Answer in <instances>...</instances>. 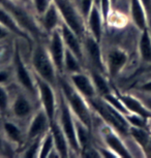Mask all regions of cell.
<instances>
[{
	"instance_id": "8992f818",
	"label": "cell",
	"mask_w": 151,
	"mask_h": 158,
	"mask_svg": "<svg viewBox=\"0 0 151 158\" xmlns=\"http://www.w3.org/2000/svg\"><path fill=\"white\" fill-rule=\"evenodd\" d=\"M35 112L33 97L17 85L14 92H10V113L17 121H26Z\"/></svg>"
},
{
	"instance_id": "2e32d148",
	"label": "cell",
	"mask_w": 151,
	"mask_h": 158,
	"mask_svg": "<svg viewBox=\"0 0 151 158\" xmlns=\"http://www.w3.org/2000/svg\"><path fill=\"white\" fill-rule=\"evenodd\" d=\"M0 24L6 28L13 35L23 38L29 44L32 43V37L21 27L20 24L15 19V17L11 15L10 11L2 4H0Z\"/></svg>"
},
{
	"instance_id": "7bdbcfd3",
	"label": "cell",
	"mask_w": 151,
	"mask_h": 158,
	"mask_svg": "<svg viewBox=\"0 0 151 158\" xmlns=\"http://www.w3.org/2000/svg\"><path fill=\"white\" fill-rule=\"evenodd\" d=\"M11 1L17 2V3H26V2H27L28 0H11Z\"/></svg>"
},
{
	"instance_id": "d6a6232c",
	"label": "cell",
	"mask_w": 151,
	"mask_h": 158,
	"mask_svg": "<svg viewBox=\"0 0 151 158\" xmlns=\"http://www.w3.org/2000/svg\"><path fill=\"white\" fill-rule=\"evenodd\" d=\"M82 157H87V158H99L100 153L97 148H94L92 146H86L84 149H82L81 152H80Z\"/></svg>"
},
{
	"instance_id": "4316f807",
	"label": "cell",
	"mask_w": 151,
	"mask_h": 158,
	"mask_svg": "<svg viewBox=\"0 0 151 158\" xmlns=\"http://www.w3.org/2000/svg\"><path fill=\"white\" fill-rule=\"evenodd\" d=\"M55 149L54 146V139H53V135L51 129L46 131L41 136L40 139V151H38V158H49V155L51 154V152Z\"/></svg>"
},
{
	"instance_id": "cb8c5ba5",
	"label": "cell",
	"mask_w": 151,
	"mask_h": 158,
	"mask_svg": "<svg viewBox=\"0 0 151 158\" xmlns=\"http://www.w3.org/2000/svg\"><path fill=\"white\" fill-rule=\"evenodd\" d=\"M89 74H90L91 79H92L94 86H95L97 95H99V97H103V95L110 93L111 92L110 86H109L108 80H107V77L105 73L92 68Z\"/></svg>"
},
{
	"instance_id": "484cf974",
	"label": "cell",
	"mask_w": 151,
	"mask_h": 158,
	"mask_svg": "<svg viewBox=\"0 0 151 158\" xmlns=\"http://www.w3.org/2000/svg\"><path fill=\"white\" fill-rule=\"evenodd\" d=\"M73 117H75V116H73ZM75 126H76L77 141H78V144L80 146V150H82L86 146L89 145L91 128L83 123V122L81 120H79L77 117H75Z\"/></svg>"
},
{
	"instance_id": "603a6c76",
	"label": "cell",
	"mask_w": 151,
	"mask_h": 158,
	"mask_svg": "<svg viewBox=\"0 0 151 158\" xmlns=\"http://www.w3.org/2000/svg\"><path fill=\"white\" fill-rule=\"evenodd\" d=\"M128 133H129V135L132 136V139L140 146V148L144 152H146L151 142V135L146 130V128L129 126Z\"/></svg>"
},
{
	"instance_id": "44dd1931",
	"label": "cell",
	"mask_w": 151,
	"mask_h": 158,
	"mask_svg": "<svg viewBox=\"0 0 151 158\" xmlns=\"http://www.w3.org/2000/svg\"><path fill=\"white\" fill-rule=\"evenodd\" d=\"M129 114H137L151 120V112L140 98L129 94H117Z\"/></svg>"
},
{
	"instance_id": "83f0119b",
	"label": "cell",
	"mask_w": 151,
	"mask_h": 158,
	"mask_svg": "<svg viewBox=\"0 0 151 158\" xmlns=\"http://www.w3.org/2000/svg\"><path fill=\"white\" fill-rule=\"evenodd\" d=\"M10 91L6 86L0 85V114L3 118L10 114Z\"/></svg>"
},
{
	"instance_id": "3957f363",
	"label": "cell",
	"mask_w": 151,
	"mask_h": 158,
	"mask_svg": "<svg viewBox=\"0 0 151 158\" xmlns=\"http://www.w3.org/2000/svg\"><path fill=\"white\" fill-rule=\"evenodd\" d=\"M13 74L17 85L21 89L30 94L32 97H37L36 84H35L34 73L30 71L25 65L19 44L15 43L13 53Z\"/></svg>"
},
{
	"instance_id": "1f68e13d",
	"label": "cell",
	"mask_w": 151,
	"mask_h": 158,
	"mask_svg": "<svg viewBox=\"0 0 151 158\" xmlns=\"http://www.w3.org/2000/svg\"><path fill=\"white\" fill-rule=\"evenodd\" d=\"M99 5L103 17V20H105V23H107L109 16L113 11V4H112L111 0H99Z\"/></svg>"
},
{
	"instance_id": "5b68a950",
	"label": "cell",
	"mask_w": 151,
	"mask_h": 158,
	"mask_svg": "<svg viewBox=\"0 0 151 158\" xmlns=\"http://www.w3.org/2000/svg\"><path fill=\"white\" fill-rule=\"evenodd\" d=\"M59 125L61 129L63 130L67 141H69L70 151L75 153L80 154V146L77 141L76 135V126H75V117L73 114L70 111L69 104H67L65 98L63 95L59 94V101H58V109H57V115H56Z\"/></svg>"
},
{
	"instance_id": "e575fe53",
	"label": "cell",
	"mask_w": 151,
	"mask_h": 158,
	"mask_svg": "<svg viewBox=\"0 0 151 158\" xmlns=\"http://www.w3.org/2000/svg\"><path fill=\"white\" fill-rule=\"evenodd\" d=\"M94 0H80V11H81L82 16L86 18L88 11H89L91 5H92Z\"/></svg>"
},
{
	"instance_id": "d4e9b609",
	"label": "cell",
	"mask_w": 151,
	"mask_h": 158,
	"mask_svg": "<svg viewBox=\"0 0 151 158\" xmlns=\"http://www.w3.org/2000/svg\"><path fill=\"white\" fill-rule=\"evenodd\" d=\"M81 71H83V62L66 49L63 62V73H66L69 76V74L81 73Z\"/></svg>"
},
{
	"instance_id": "4fadbf2b",
	"label": "cell",
	"mask_w": 151,
	"mask_h": 158,
	"mask_svg": "<svg viewBox=\"0 0 151 158\" xmlns=\"http://www.w3.org/2000/svg\"><path fill=\"white\" fill-rule=\"evenodd\" d=\"M102 135L105 146L107 148L110 149L113 153L116 154L117 157H121V158L132 157L131 151L128 150L126 144L122 141L119 133L114 128H112L111 126H109L107 124L106 128L103 130Z\"/></svg>"
},
{
	"instance_id": "f546056e",
	"label": "cell",
	"mask_w": 151,
	"mask_h": 158,
	"mask_svg": "<svg viewBox=\"0 0 151 158\" xmlns=\"http://www.w3.org/2000/svg\"><path fill=\"white\" fill-rule=\"evenodd\" d=\"M43 136V135H41ZM41 136L37 139H32L31 144L29 145V147L26 149V150L23 152V157L26 158H34L38 156V151H40V139Z\"/></svg>"
},
{
	"instance_id": "60d3db41",
	"label": "cell",
	"mask_w": 151,
	"mask_h": 158,
	"mask_svg": "<svg viewBox=\"0 0 151 158\" xmlns=\"http://www.w3.org/2000/svg\"><path fill=\"white\" fill-rule=\"evenodd\" d=\"M143 2V4L145 5V7L147 8V10L151 7V0H141Z\"/></svg>"
},
{
	"instance_id": "ee69618b",
	"label": "cell",
	"mask_w": 151,
	"mask_h": 158,
	"mask_svg": "<svg viewBox=\"0 0 151 158\" xmlns=\"http://www.w3.org/2000/svg\"><path fill=\"white\" fill-rule=\"evenodd\" d=\"M118 1H119V0H111V2H112V4H113V6L117 3Z\"/></svg>"
},
{
	"instance_id": "30bf717a",
	"label": "cell",
	"mask_w": 151,
	"mask_h": 158,
	"mask_svg": "<svg viewBox=\"0 0 151 158\" xmlns=\"http://www.w3.org/2000/svg\"><path fill=\"white\" fill-rule=\"evenodd\" d=\"M86 28H87V33H89L91 36L94 37V40L102 44L103 34V25H105V20L100 11L99 0H94L92 5H91L87 16L85 18Z\"/></svg>"
},
{
	"instance_id": "7402d4cb",
	"label": "cell",
	"mask_w": 151,
	"mask_h": 158,
	"mask_svg": "<svg viewBox=\"0 0 151 158\" xmlns=\"http://www.w3.org/2000/svg\"><path fill=\"white\" fill-rule=\"evenodd\" d=\"M138 51L142 61H144L145 63H151V34L149 29L140 32Z\"/></svg>"
},
{
	"instance_id": "d6986e66",
	"label": "cell",
	"mask_w": 151,
	"mask_h": 158,
	"mask_svg": "<svg viewBox=\"0 0 151 158\" xmlns=\"http://www.w3.org/2000/svg\"><path fill=\"white\" fill-rule=\"evenodd\" d=\"M40 19L41 29L48 34L58 29L62 23L60 13H59L58 7L56 6L54 1L51 3L48 10L45 11V14L40 17Z\"/></svg>"
},
{
	"instance_id": "4dcf8cb0",
	"label": "cell",
	"mask_w": 151,
	"mask_h": 158,
	"mask_svg": "<svg viewBox=\"0 0 151 158\" xmlns=\"http://www.w3.org/2000/svg\"><path fill=\"white\" fill-rule=\"evenodd\" d=\"M53 0H32V5H33L34 13L38 17L43 16L45 11L48 10L49 6L51 5Z\"/></svg>"
},
{
	"instance_id": "e0dca14e",
	"label": "cell",
	"mask_w": 151,
	"mask_h": 158,
	"mask_svg": "<svg viewBox=\"0 0 151 158\" xmlns=\"http://www.w3.org/2000/svg\"><path fill=\"white\" fill-rule=\"evenodd\" d=\"M147 8L141 0H129V16L135 27L139 31L146 30L148 28Z\"/></svg>"
},
{
	"instance_id": "f1b7e54d",
	"label": "cell",
	"mask_w": 151,
	"mask_h": 158,
	"mask_svg": "<svg viewBox=\"0 0 151 158\" xmlns=\"http://www.w3.org/2000/svg\"><path fill=\"white\" fill-rule=\"evenodd\" d=\"M125 119L127 123L129 124V126L142 127V128H146L148 125V121L150 120V119H147L143 117V116L137 114H127L125 116Z\"/></svg>"
},
{
	"instance_id": "5bb4252c",
	"label": "cell",
	"mask_w": 151,
	"mask_h": 158,
	"mask_svg": "<svg viewBox=\"0 0 151 158\" xmlns=\"http://www.w3.org/2000/svg\"><path fill=\"white\" fill-rule=\"evenodd\" d=\"M69 82L87 100L97 96L95 86L93 84L90 74L85 73L84 71L69 74Z\"/></svg>"
},
{
	"instance_id": "b9f144b4",
	"label": "cell",
	"mask_w": 151,
	"mask_h": 158,
	"mask_svg": "<svg viewBox=\"0 0 151 158\" xmlns=\"http://www.w3.org/2000/svg\"><path fill=\"white\" fill-rule=\"evenodd\" d=\"M3 149H4L3 139H2V136L0 135V153H2V152H3Z\"/></svg>"
},
{
	"instance_id": "6da1fadb",
	"label": "cell",
	"mask_w": 151,
	"mask_h": 158,
	"mask_svg": "<svg viewBox=\"0 0 151 158\" xmlns=\"http://www.w3.org/2000/svg\"><path fill=\"white\" fill-rule=\"evenodd\" d=\"M58 85L59 90L65 98L73 116L79 120H81L88 127H92V115H91V110L90 106L88 104V100L73 87V85L67 79H63L59 76Z\"/></svg>"
},
{
	"instance_id": "8d00e7d4",
	"label": "cell",
	"mask_w": 151,
	"mask_h": 158,
	"mask_svg": "<svg viewBox=\"0 0 151 158\" xmlns=\"http://www.w3.org/2000/svg\"><path fill=\"white\" fill-rule=\"evenodd\" d=\"M139 91L142 92L143 94L151 95V80H147V81L143 82L139 86Z\"/></svg>"
},
{
	"instance_id": "ab89813d",
	"label": "cell",
	"mask_w": 151,
	"mask_h": 158,
	"mask_svg": "<svg viewBox=\"0 0 151 158\" xmlns=\"http://www.w3.org/2000/svg\"><path fill=\"white\" fill-rule=\"evenodd\" d=\"M141 100L143 101L145 106H147V109L151 112V97H149V95H148V96H146L145 98H143V99H141Z\"/></svg>"
},
{
	"instance_id": "f6af8a7d",
	"label": "cell",
	"mask_w": 151,
	"mask_h": 158,
	"mask_svg": "<svg viewBox=\"0 0 151 158\" xmlns=\"http://www.w3.org/2000/svg\"><path fill=\"white\" fill-rule=\"evenodd\" d=\"M2 120H3V117H2L1 114H0V123H1V122H2Z\"/></svg>"
},
{
	"instance_id": "277c9868",
	"label": "cell",
	"mask_w": 151,
	"mask_h": 158,
	"mask_svg": "<svg viewBox=\"0 0 151 158\" xmlns=\"http://www.w3.org/2000/svg\"><path fill=\"white\" fill-rule=\"evenodd\" d=\"M60 13L62 22L72 29L78 36L83 38L87 34L85 18L70 0H53Z\"/></svg>"
},
{
	"instance_id": "8fae6325",
	"label": "cell",
	"mask_w": 151,
	"mask_h": 158,
	"mask_svg": "<svg viewBox=\"0 0 151 158\" xmlns=\"http://www.w3.org/2000/svg\"><path fill=\"white\" fill-rule=\"evenodd\" d=\"M83 46H84L85 58L89 60L93 69L99 70L107 76L105 60L100 51V44L94 40V37L91 36L89 33H87L83 38Z\"/></svg>"
},
{
	"instance_id": "d590c367",
	"label": "cell",
	"mask_w": 151,
	"mask_h": 158,
	"mask_svg": "<svg viewBox=\"0 0 151 158\" xmlns=\"http://www.w3.org/2000/svg\"><path fill=\"white\" fill-rule=\"evenodd\" d=\"M8 60H10V51L4 44H0V67L3 66V64Z\"/></svg>"
},
{
	"instance_id": "ffe728a7",
	"label": "cell",
	"mask_w": 151,
	"mask_h": 158,
	"mask_svg": "<svg viewBox=\"0 0 151 158\" xmlns=\"http://www.w3.org/2000/svg\"><path fill=\"white\" fill-rule=\"evenodd\" d=\"M2 128H3V135L8 141L10 145L19 147L23 145L26 139V135L23 133L22 129L16 121L14 120H6L3 118L1 122Z\"/></svg>"
},
{
	"instance_id": "9a60e30c",
	"label": "cell",
	"mask_w": 151,
	"mask_h": 158,
	"mask_svg": "<svg viewBox=\"0 0 151 158\" xmlns=\"http://www.w3.org/2000/svg\"><path fill=\"white\" fill-rule=\"evenodd\" d=\"M59 29H60L61 36L62 40H63L64 44H65V48L83 62L85 59V54H84V46H83L82 40L63 22L61 23Z\"/></svg>"
},
{
	"instance_id": "52a82bcc",
	"label": "cell",
	"mask_w": 151,
	"mask_h": 158,
	"mask_svg": "<svg viewBox=\"0 0 151 158\" xmlns=\"http://www.w3.org/2000/svg\"><path fill=\"white\" fill-rule=\"evenodd\" d=\"M34 79L35 84H36L37 98L40 102V106L44 109L50 121L52 122L55 120L58 109V99L56 96L55 87L41 77H37L36 74H34Z\"/></svg>"
},
{
	"instance_id": "836d02e7",
	"label": "cell",
	"mask_w": 151,
	"mask_h": 158,
	"mask_svg": "<svg viewBox=\"0 0 151 158\" xmlns=\"http://www.w3.org/2000/svg\"><path fill=\"white\" fill-rule=\"evenodd\" d=\"M11 77H14L13 70L8 68L0 67V85L7 86L11 81Z\"/></svg>"
},
{
	"instance_id": "ac0fdd59",
	"label": "cell",
	"mask_w": 151,
	"mask_h": 158,
	"mask_svg": "<svg viewBox=\"0 0 151 158\" xmlns=\"http://www.w3.org/2000/svg\"><path fill=\"white\" fill-rule=\"evenodd\" d=\"M50 129L52 131L53 139H54V146L56 151L58 152L59 156L62 158H66L69 156L70 147L67 141L65 135H64L63 130L61 129L60 125H59L57 119L53 120L50 123Z\"/></svg>"
},
{
	"instance_id": "7a4b0ae2",
	"label": "cell",
	"mask_w": 151,
	"mask_h": 158,
	"mask_svg": "<svg viewBox=\"0 0 151 158\" xmlns=\"http://www.w3.org/2000/svg\"><path fill=\"white\" fill-rule=\"evenodd\" d=\"M32 71L37 77H41L52 86L58 85L59 73L50 56L47 47L41 44H35L31 54Z\"/></svg>"
},
{
	"instance_id": "74e56055",
	"label": "cell",
	"mask_w": 151,
	"mask_h": 158,
	"mask_svg": "<svg viewBox=\"0 0 151 158\" xmlns=\"http://www.w3.org/2000/svg\"><path fill=\"white\" fill-rule=\"evenodd\" d=\"M99 149V153H100V156L102 157H106V158H117L116 156V154L113 153L110 149L109 148H107L106 146L105 147H100V148H97Z\"/></svg>"
},
{
	"instance_id": "ba28073f",
	"label": "cell",
	"mask_w": 151,
	"mask_h": 158,
	"mask_svg": "<svg viewBox=\"0 0 151 158\" xmlns=\"http://www.w3.org/2000/svg\"><path fill=\"white\" fill-rule=\"evenodd\" d=\"M105 60V67L107 76L115 79L122 73L124 67L128 62V54L121 48H111L107 52Z\"/></svg>"
},
{
	"instance_id": "7c38bea8",
	"label": "cell",
	"mask_w": 151,
	"mask_h": 158,
	"mask_svg": "<svg viewBox=\"0 0 151 158\" xmlns=\"http://www.w3.org/2000/svg\"><path fill=\"white\" fill-rule=\"evenodd\" d=\"M50 123L51 121L41 106L35 110L33 115L28 121L27 129H26V139L32 141L41 136L50 128Z\"/></svg>"
},
{
	"instance_id": "f35d334b",
	"label": "cell",
	"mask_w": 151,
	"mask_h": 158,
	"mask_svg": "<svg viewBox=\"0 0 151 158\" xmlns=\"http://www.w3.org/2000/svg\"><path fill=\"white\" fill-rule=\"evenodd\" d=\"M10 35H13V34H11L6 28L3 27V26L0 24V43H3V41H5L8 37L10 36Z\"/></svg>"
},
{
	"instance_id": "9c48e42d",
	"label": "cell",
	"mask_w": 151,
	"mask_h": 158,
	"mask_svg": "<svg viewBox=\"0 0 151 158\" xmlns=\"http://www.w3.org/2000/svg\"><path fill=\"white\" fill-rule=\"evenodd\" d=\"M49 35V41L46 47L53 62H54L59 76H60V74H63V62L66 48L63 43V40H62L61 32L59 28L51 32Z\"/></svg>"
}]
</instances>
